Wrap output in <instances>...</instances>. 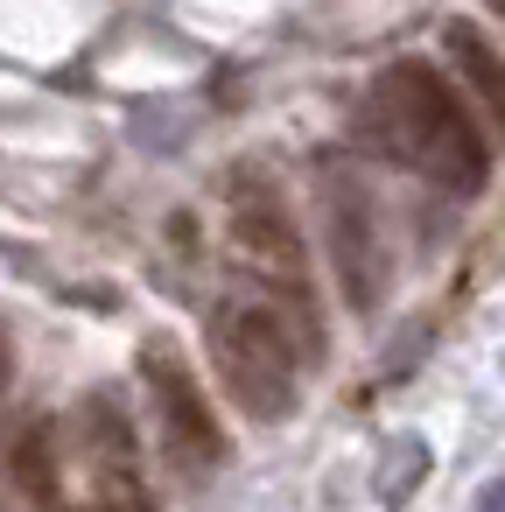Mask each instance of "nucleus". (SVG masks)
<instances>
[{"label":"nucleus","mask_w":505,"mask_h":512,"mask_svg":"<svg viewBox=\"0 0 505 512\" xmlns=\"http://www.w3.org/2000/svg\"><path fill=\"white\" fill-rule=\"evenodd\" d=\"M358 141L379 148L386 162L428 176L449 197H477L484 176H491V148H484L470 106L421 57H400V64H386L365 85V99H358Z\"/></svg>","instance_id":"nucleus-1"},{"label":"nucleus","mask_w":505,"mask_h":512,"mask_svg":"<svg viewBox=\"0 0 505 512\" xmlns=\"http://www.w3.org/2000/svg\"><path fill=\"white\" fill-rule=\"evenodd\" d=\"M22 484L43 512H155L134 456V428L113 393H85L64 421H43L22 456Z\"/></svg>","instance_id":"nucleus-2"},{"label":"nucleus","mask_w":505,"mask_h":512,"mask_svg":"<svg viewBox=\"0 0 505 512\" xmlns=\"http://www.w3.org/2000/svg\"><path fill=\"white\" fill-rule=\"evenodd\" d=\"M302 330L267 302V295H225L211 309V365L232 393L239 414L253 421H281L302 400Z\"/></svg>","instance_id":"nucleus-3"},{"label":"nucleus","mask_w":505,"mask_h":512,"mask_svg":"<svg viewBox=\"0 0 505 512\" xmlns=\"http://www.w3.org/2000/svg\"><path fill=\"white\" fill-rule=\"evenodd\" d=\"M232 260L274 295V309L316 351L323 344V316H316V288H309V253L295 239V218L267 190H239V204H232Z\"/></svg>","instance_id":"nucleus-4"},{"label":"nucleus","mask_w":505,"mask_h":512,"mask_svg":"<svg viewBox=\"0 0 505 512\" xmlns=\"http://www.w3.org/2000/svg\"><path fill=\"white\" fill-rule=\"evenodd\" d=\"M323 239H330V267H337V288L358 316H372L393 288V246H386V225H379V204L358 176L330 169L323 176Z\"/></svg>","instance_id":"nucleus-5"},{"label":"nucleus","mask_w":505,"mask_h":512,"mask_svg":"<svg viewBox=\"0 0 505 512\" xmlns=\"http://www.w3.org/2000/svg\"><path fill=\"white\" fill-rule=\"evenodd\" d=\"M141 379H148V393H155V421H162V449H169V463H176L190 484H204V477L225 463V421L211 414L197 372L183 365L176 344L155 337V344L141 351Z\"/></svg>","instance_id":"nucleus-6"},{"label":"nucleus","mask_w":505,"mask_h":512,"mask_svg":"<svg viewBox=\"0 0 505 512\" xmlns=\"http://www.w3.org/2000/svg\"><path fill=\"white\" fill-rule=\"evenodd\" d=\"M442 57L470 85V99L484 106V120L498 127V141H505V57H498V43L477 22H442Z\"/></svg>","instance_id":"nucleus-7"},{"label":"nucleus","mask_w":505,"mask_h":512,"mask_svg":"<svg viewBox=\"0 0 505 512\" xmlns=\"http://www.w3.org/2000/svg\"><path fill=\"white\" fill-rule=\"evenodd\" d=\"M421 463H428V449H421V442H400V470L386 463V484H379V491H386V498H407V491L421 484Z\"/></svg>","instance_id":"nucleus-8"},{"label":"nucleus","mask_w":505,"mask_h":512,"mask_svg":"<svg viewBox=\"0 0 505 512\" xmlns=\"http://www.w3.org/2000/svg\"><path fill=\"white\" fill-rule=\"evenodd\" d=\"M8 379H15V337H8V323H0V393H8Z\"/></svg>","instance_id":"nucleus-9"},{"label":"nucleus","mask_w":505,"mask_h":512,"mask_svg":"<svg viewBox=\"0 0 505 512\" xmlns=\"http://www.w3.org/2000/svg\"><path fill=\"white\" fill-rule=\"evenodd\" d=\"M477 512H505V477H491V484L477 491Z\"/></svg>","instance_id":"nucleus-10"},{"label":"nucleus","mask_w":505,"mask_h":512,"mask_svg":"<svg viewBox=\"0 0 505 512\" xmlns=\"http://www.w3.org/2000/svg\"><path fill=\"white\" fill-rule=\"evenodd\" d=\"M484 8H491V15H498V22H505V0H484Z\"/></svg>","instance_id":"nucleus-11"}]
</instances>
